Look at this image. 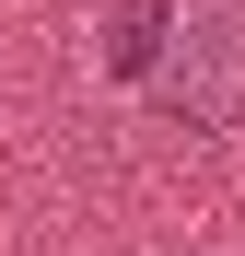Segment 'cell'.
I'll use <instances>...</instances> for the list:
<instances>
[{"label": "cell", "instance_id": "2", "mask_svg": "<svg viewBox=\"0 0 245 256\" xmlns=\"http://www.w3.org/2000/svg\"><path fill=\"white\" fill-rule=\"evenodd\" d=\"M163 47H175V0H117V24H105V70H117V82H152Z\"/></svg>", "mask_w": 245, "mask_h": 256}, {"label": "cell", "instance_id": "1", "mask_svg": "<svg viewBox=\"0 0 245 256\" xmlns=\"http://www.w3.org/2000/svg\"><path fill=\"white\" fill-rule=\"evenodd\" d=\"M152 94L175 128H222L245 105V0H187V47L152 58Z\"/></svg>", "mask_w": 245, "mask_h": 256}]
</instances>
